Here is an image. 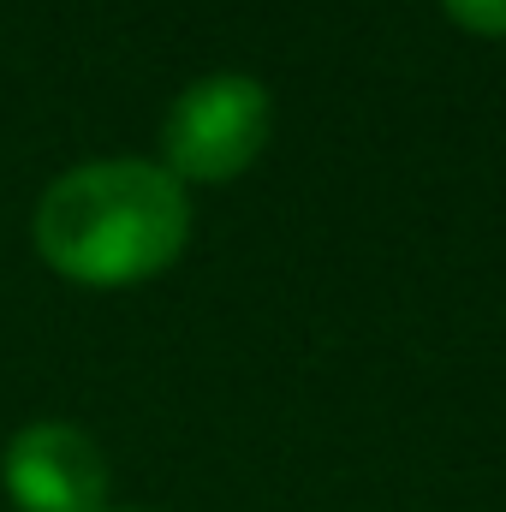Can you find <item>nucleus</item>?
I'll use <instances>...</instances> for the list:
<instances>
[{"instance_id":"obj_1","label":"nucleus","mask_w":506,"mask_h":512,"mask_svg":"<svg viewBox=\"0 0 506 512\" xmlns=\"http://www.w3.org/2000/svg\"><path fill=\"white\" fill-rule=\"evenodd\" d=\"M191 239L185 185L137 155L84 161L36 203V251L78 286H137L173 268Z\"/></svg>"},{"instance_id":"obj_4","label":"nucleus","mask_w":506,"mask_h":512,"mask_svg":"<svg viewBox=\"0 0 506 512\" xmlns=\"http://www.w3.org/2000/svg\"><path fill=\"white\" fill-rule=\"evenodd\" d=\"M441 6L471 36H506V0H441Z\"/></svg>"},{"instance_id":"obj_3","label":"nucleus","mask_w":506,"mask_h":512,"mask_svg":"<svg viewBox=\"0 0 506 512\" xmlns=\"http://www.w3.org/2000/svg\"><path fill=\"white\" fill-rule=\"evenodd\" d=\"M0 483L18 512H108V459L72 423H30L0 453Z\"/></svg>"},{"instance_id":"obj_2","label":"nucleus","mask_w":506,"mask_h":512,"mask_svg":"<svg viewBox=\"0 0 506 512\" xmlns=\"http://www.w3.org/2000/svg\"><path fill=\"white\" fill-rule=\"evenodd\" d=\"M274 126V102L268 90L245 78V72H215V78H197L161 131V155H167V173L179 185H227L239 179L245 167H256L262 143Z\"/></svg>"}]
</instances>
